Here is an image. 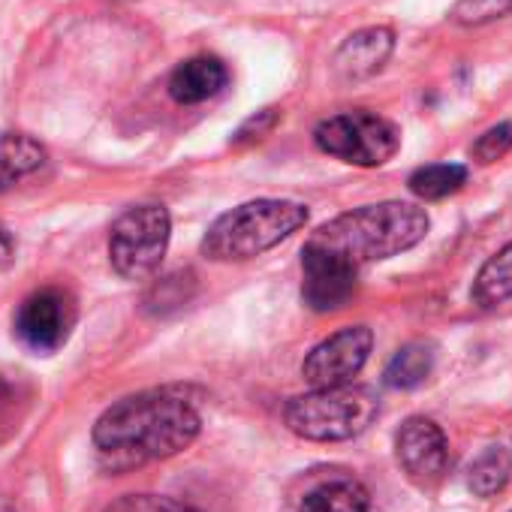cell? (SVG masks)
<instances>
[{"mask_svg": "<svg viewBox=\"0 0 512 512\" xmlns=\"http://www.w3.org/2000/svg\"><path fill=\"white\" fill-rule=\"evenodd\" d=\"M202 428L199 410L175 392H139L112 404L94 425L106 467L133 470L184 452Z\"/></svg>", "mask_w": 512, "mask_h": 512, "instance_id": "obj_1", "label": "cell"}, {"mask_svg": "<svg viewBox=\"0 0 512 512\" xmlns=\"http://www.w3.org/2000/svg\"><path fill=\"white\" fill-rule=\"evenodd\" d=\"M428 211L413 202H377L338 214L323 223L308 241L353 263L356 269L365 263H380L416 247L428 235Z\"/></svg>", "mask_w": 512, "mask_h": 512, "instance_id": "obj_2", "label": "cell"}, {"mask_svg": "<svg viewBox=\"0 0 512 512\" xmlns=\"http://www.w3.org/2000/svg\"><path fill=\"white\" fill-rule=\"evenodd\" d=\"M308 223V208L293 199H253L220 214L205 238L202 253L214 263L253 260Z\"/></svg>", "mask_w": 512, "mask_h": 512, "instance_id": "obj_3", "label": "cell"}, {"mask_svg": "<svg viewBox=\"0 0 512 512\" xmlns=\"http://www.w3.org/2000/svg\"><path fill=\"white\" fill-rule=\"evenodd\" d=\"M380 401L365 386H332V389H314L308 395H299L287 404L284 419L287 428L305 440L314 443H338L353 440L377 419Z\"/></svg>", "mask_w": 512, "mask_h": 512, "instance_id": "obj_4", "label": "cell"}, {"mask_svg": "<svg viewBox=\"0 0 512 512\" xmlns=\"http://www.w3.org/2000/svg\"><path fill=\"white\" fill-rule=\"evenodd\" d=\"M172 217L163 205H133L127 208L109 232L112 269L127 281L151 278L169 250Z\"/></svg>", "mask_w": 512, "mask_h": 512, "instance_id": "obj_5", "label": "cell"}, {"mask_svg": "<svg viewBox=\"0 0 512 512\" xmlns=\"http://www.w3.org/2000/svg\"><path fill=\"white\" fill-rule=\"evenodd\" d=\"M314 142L323 154L362 166V169H374L389 163L398 148H401V130L365 109L356 112H341L332 118H323L314 127Z\"/></svg>", "mask_w": 512, "mask_h": 512, "instance_id": "obj_6", "label": "cell"}, {"mask_svg": "<svg viewBox=\"0 0 512 512\" xmlns=\"http://www.w3.org/2000/svg\"><path fill=\"white\" fill-rule=\"evenodd\" d=\"M73 326H76V299L58 287L37 290L22 302L16 314L19 341L40 356L58 353L70 341Z\"/></svg>", "mask_w": 512, "mask_h": 512, "instance_id": "obj_7", "label": "cell"}, {"mask_svg": "<svg viewBox=\"0 0 512 512\" xmlns=\"http://www.w3.org/2000/svg\"><path fill=\"white\" fill-rule=\"evenodd\" d=\"M371 347H374V332L368 326H347L308 353L302 365V377L314 389L347 386L365 368Z\"/></svg>", "mask_w": 512, "mask_h": 512, "instance_id": "obj_8", "label": "cell"}, {"mask_svg": "<svg viewBox=\"0 0 512 512\" xmlns=\"http://www.w3.org/2000/svg\"><path fill=\"white\" fill-rule=\"evenodd\" d=\"M356 281H359V269L341 256L317 247V244H305L302 250V299L311 311L317 314H329L344 308L353 296H356Z\"/></svg>", "mask_w": 512, "mask_h": 512, "instance_id": "obj_9", "label": "cell"}, {"mask_svg": "<svg viewBox=\"0 0 512 512\" xmlns=\"http://www.w3.org/2000/svg\"><path fill=\"white\" fill-rule=\"evenodd\" d=\"M395 458L413 482H434L446 470L449 446L437 422L425 416H410L395 434Z\"/></svg>", "mask_w": 512, "mask_h": 512, "instance_id": "obj_10", "label": "cell"}, {"mask_svg": "<svg viewBox=\"0 0 512 512\" xmlns=\"http://www.w3.org/2000/svg\"><path fill=\"white\" fill-rule=\"evenodd\" d=\"M395 52L392 28H362L350 34L335 52V73L344 82H365L377 76Z\"/></svg>", "mask_w": 512, "mask_h": 512, "instance_id": "obj_11", "label": "cell"}, {"mask_svg": "<svg viewBox=\"0 0 512 512\" xmlns=\"http://www.w3.org/2000/svg\"><path fill=\"white\" fill-rule=\"evenodd\" d=\"M229 85V70L220 58H190L178 64L169 76V97L181 106H196L217 97Z\"/></svg>", "mask_w": 512, "mask_h": 512, "instance_id": "obj_12", "label": "cell"}, {"mask_svg": "<svg viewBox=\"0 0 512 512\" xmlns=\"http://www.w3.org/2000/svg\"><path fill=\"white\" fill-rule=\"evenodd\" d=\"M368 509H371V497L365 485L350 476H332L326 482H317L299 500V512H368Z\"/></svg>", "mask_w": 512, "mask_h": 512, "instance_id": "obj_13", "label": "cell"}, {"mask_svg": "<svg viewBox=\"0 0 512 512\" xmlns=\"http://www.w3.org/2000/svg\"><path fill=\"white\" fill-rule=\"evenodd\" d=\"M46 163V148L25 133L0 136V193L13 190L19 181L34 175Z\"/></svg>", "mask_w": 512, "mask_h": 512, "instance_id": "obj_14", "label": "cell"}, {"mask_svg": "<svg viewBox=\"0 0 512 512\" xmlns=\"http://www.w3.org/2000/svg\"><path fill=\"white\" fill-rule=\"evenodd\" d=\"M470 299L479 308H497L512 299V241L503 244L494 256H488V263L473 281Z\"/></svg>", "mask_w": 512, "mask_h": 512, "instance_id": "obj_15", "label": "cell"}, {"mask_svg": "<svg viewBox=\"0 0 512 512\" xmlns=\"http://www.w3.org/2000/svg\"><path fill=\"white\" fill-rule=\"evenodd\" d=\"M434 371V347L425 341L404 344L386 365V386L389 389H416L422 386Z\"/></svg>", "mask_w": 512, "mask_h": 512, "instance_id": "obj_16", "label": "cell"}, {"mask_svg": "<svg viewBox=\"0 0 512 512\" xmlns=\"http://www.w3.org/2000/svg\"><path fill=\"white\" fill-rule=\"evenodd\" d=\"M410 190L413 196L425 199V202H437L446 199L452 193H458L467 184V166L461 163H431V166H419L410 175Z\"/></svg>", "mask_w": 512, "mask_h": 512, "instance_id": "obj_17", "label": "cell"}, {"mask_svg": "<svg viewBox=\"0 0 512 512\" xmlns=\"http://www.w3.org/2000/svg\"><path fill=\"white\" fill-rule=\"evenodd\" d=\"M509 473H512V461L506 455L503 446H488L467 470V485L473 494L479 497H491L497 494L506 482H509Z\"/></svg>", "mask_w": 512, "mask_h": 512, "instance_id": "obj_18", "label": "cell"}, {"mask_svg": "<svg viewBox=\"0 0 512 512\" xmlns=\"http://www.w3.org/2000/svg\"><path fill=\"white\" fill-rule=\"evenodd\" d=\"M506 16H512V0H458L449 10V19L461 28H479Z\"/></svg>", "mask_w": 512, "mask_h": 512, "instance_id": "obj_19", "label": "cell"}, {"mask_svg": "<svg viewBox=\"0 0 512 512\" xmlns=\"http://www.w3.org/2000/svg\"><path fill=\"white\" fill-rule=\"evenodd\" d=\"M512 151V121H500L494 127H488L470 148V157L482 166L497 163L500 157H506Z\"/></svg>", "mask_w": 512, "mask_h": 512, "instance_id": "obj_20", "label": "cell"}, {"mask_svg": "<svg viewBox=\"0 0 512 512\" xmlns=\"http://www.w3.org/2000/svg\"><path fill=\"white\" fill-rule=\"evenodd\" d=\"M106 512H199V509L157 494H127L112 506H106Z\"/></svg>", "mask_w": 512, "mask_h": 512, "instance_id": "obj_21", "label": "cell"}, {"mask_svg": "<svg viewBox=\"0 0 512 512\" xmlns=\"http://www.w3.org/2000/svg\"><path fill=\"white\" fill-rule=\"evenodd\" d=\"M278 124V112L275 109H263L256 112L238 133H235V142H244V139H260L263 133H269L272 127Z\"/></svg>", "mask_w": 512, "mask_h": 512, "instance_id": "obj_22", "label": "cell"}, {"mask_svg": "<svg viewBox=\"0 0 512 512\" xmlns=\"http://www.w3.org/2000/svg\"><path fill=\"white\" fill-rule=\"evenodd\" d=\"M13 260H16V241H13V235L7 232V226L0 223V272L10 269Z\"/></svg>", "mask_w": 512, "mask_h": 512, "instance_id": "obj_23", "label": "cell"}]
</instances>
